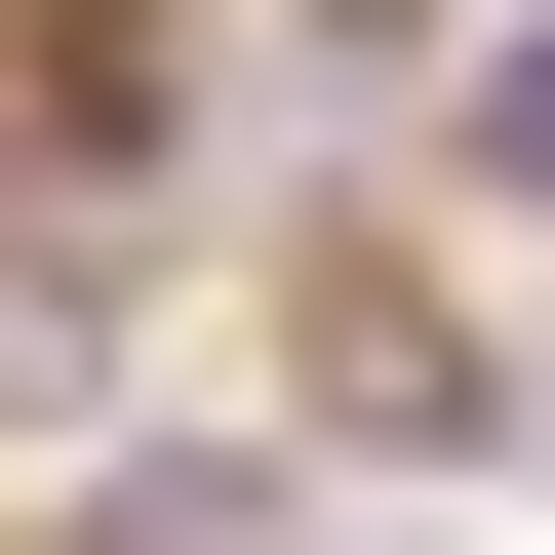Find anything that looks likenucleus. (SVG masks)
Masks as SVG:
<instances>
[{"instance_id": "obj_1", "label": "nucleus", "mask_w": 555, "mask_h": 555, "mask_svg": "<svg viewBox=\"0 0 555 555\" xmlns=\"http://www.w3.org/2000/svg\"><path fill=\"white\" fill-rule=\"evenodd\" d=\"M278 358H318V437H397V476H476V437H516V397H476V318H437L397 238H318V278H278Z\"/></svg>"}, {"instance_id": "obj_2", "label": "nucleus", "mask_w": 555, "mask_h": 555, "mask_svg": "<svg viewBox=\"0 0 555 555\" xmlns=\"http://www.w3.org/2000/svg\"><path fill=\"white\" fill-rule=\"evenodd\" d=\"M476 198H516V238H555V40H516V80H476Z\"/></svg>"}]
</instances>
